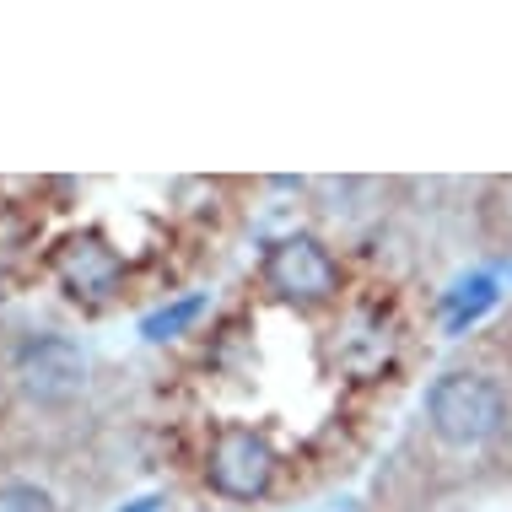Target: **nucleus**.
<instances>
[{
  "label": "nucleus",
  "mask_w": 512,
  "mask_h": 512,
  "mask_svg": "<svg viewBox=\"0 0 512 512\" xmlns=\"http://www.w3.org/2000/svg\"><path fill=\"white\" fill-rule=\"evenodd\" d=\"M426 426H432V437L442 448L475 453L512 426V394L491 378V372L453 367L426 389Z\"/></svg>",
  "instance_id": "obj_1"
},
{
  "label": "nucleus",
  "mask_w": 512,
  "mask_h": 512,
  "mask_svg": "<svg viewBox=\"0 0 512 512\" xmlns=\"http://www.w3.org/2000/svg\"><path fill=\"white\" fill-rule=\"evenodd\" d=\"M87 378H92V362L71 335H27L17 356H11V383L38 410L76 405L87 394Z\"/></svg>",
  "instance_id": "obj_2"
},
{
  "label": "nucleus",
  "mask_w": 512,
  "mask_h": 512,
  "mask_svg": "<svg viewBox=\"0 0 512 512\" xmlns=\"http://www.w3.org/2000/svg\"><path fill=\"white\" fill-rule=\"evenodd\" d=\"M259 275L275 297L297 302V308H324V302L340 297V259L329 254V243L308 238V232L275 238L259 259Z\"/></svg>",
  "instance_id": "obj_3"
},
{
  "label": "nucleus",
  "mask_w": 512,
  "mask_h": 512,
  "mask_svg": "<svg viewBox=\"0 0 512 512\" xmlns=\"http://www.w3.org/2000/svg\"><path fill=\"white\" fill-rule=\"evenodd\" d=\"M275 475H281V459H275L270 437L254 426H221L205 453V480L227 502H265L275 491Z\"/></svg>",
  "instance_id": "obj_4"
},
{
  "label": "nucleus",
  "mask_w": 512,
  "mask_h": 512,
  "mask_svg": "<svg viewBox=\"0 0 512 512\" xmlns=\"http://www.w3.org/2000/svg\"><path fill=\"white\" fill-rule=\"evenodd\" d=\"M54 275L65 281V292H71L76 302H81V297H87V302H103V297L119 292L124 265H119V254L98 238V232H81V238L54 248Z\"/></svg>",
  "instance_id": "obj_5"
},
{
  "label": "nucleus",
  "mask_w": 512,
  "mask_h": 512,
  "mask_svg": "<svg viewBox=\"0 0 512 512\" xmlns=\"http://www.w3.org/2000/svg\"><path fill=\"white\" fill-rule=\"evenodd\" d=\"M0 512H65V507L38 480H0Z\"/></svg>",
  "instance_id": "obj_6"
},
{
  "label": "nucleus",
  "mask_w": 512,
  "mask_h": 512,
  "mask_svg": "<svg viewBox=\"0 0 512 512\" xmlns=\"http://www.w3.org/2000/svg\"><path fill=\"white\" fill-rule=\"evenodd\" d=\"M486 232H491V238H502V243H512V178L491 189V200H486Z\"/></svg>",
  "instance_id": "obj_7"
}]
</instances>
